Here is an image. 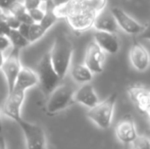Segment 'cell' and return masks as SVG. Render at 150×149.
Listing matches in <instances>:
<instances>
[{
	"instance_id": "obj_27",
	"label": "cell",
	"mask_w": 150,
	"mask_h": 149,
	"mask_svg": "<svg viewBox=\"0 0 150 149\" xmlns=\"http://www.w3.org/2000/svg\"><path fill=\"white\" fill-rule=\"evenodd\" d=\"M139 35H140V37L142 39L150 41V22L147 23L146 25H144V29H143V31Z\"/></svg>"
},
{
	"instance_id": "obj_19",
	"label": "cell",
	"mask_w": 150,
	"mask_h": 149,
	"mask_svg": "<svg viewBox=\"0 0 150 149\" xmlns=\"http://www.w3.org/2000/svg\"><path fill=\"white\" fill-rule=\"evenodd\" d=\"M71 75L74 81L76 83H80V84L90 83L93 80V77H94V74L84 64L74 66L71 68Z\"/></svg>"
},
{
	"instance_id": "obj_29",
	"label": "cell",
	"mask_w": 150,
	"mask_h": 149,
	"mask_svg": "<svg viewBox=\"0 0 150 149\" xmlns=\"http://www.w3.org/2000/svg\"><path fill=\"white\" fill-rule=\"evenodd\" d=\"M40 1L45 6V8H53L56 5L54 0H40Z\"/></svg>"
},
{
	"instance_id": "obj_33",
	"label": "cell",
	"mask_w": 150,
	"mask_h": 149,
	"mask_svg": "<svg viewBox=\"0 0 150 149\" xmlns=\"http://www.w3.org/2000/svg\"><path fill=\"white\" fill-rule=\"evenodd\" d=\"M3 12H4V10H2L1 8H0V20L2 18V16H3Z\"/></svg>"
},
{
	"instance_id": "obj_9",
	"label": "cell",
	"mask_w": 150,
	"mask_h": 149,
	"mask_svg": "<svg viewBox=\"0 0 150 149\" xmlns=\"http://www.w3.org/2000/svg\"><path fill=\"white\" fill-rule=\"evenodd\" d=\"M25 96H26V92L22 90L12 89V91L8 92L7 97L1 106L3 114L10 117L16 123L22 117L21 110H22L23 103L25 101Z\"/></svg>"
},
{
	"instance_id": "obj_23",
	"label": "cell",
	"mask_w": 150,
	"mask_h": 149,
	"mask_svg": "<svg viewBox=\"0 0 150 149\" xmlns=\"http://www.w3.org/2000/svg\"><path fill=\"white\" fill-rule=\"evenodd\" d=\"M23 4H24V6H25V8H26L27 11L32 10V9H36V8H40V7H42V6H44L40 0H24V1H23Z\"/></svg>"
},
{
	"instance_id": "obj_11",
	"label": "cell",
	"mask_w": 150,
	"mask_h": 149,
	"mask_svg": "<svg viewBox=\"0 0 150 149\" xmlns=\"http://www.w3.org/2000/svg\"><path fill=\"white\" fill-rule=\"evenodd\" d=\"M105 52L95 43L91 42L86 49L84 64L93 73V74H101L104 70Z\"/></svg>"
},
{
	"instance_id": "obj_32",
	"label": "cell",
	"mask_w": 150,
	"mask_h": 149,
	"mask_svg": "<svg viewBox=\"0 0 150 149\" xmlns=\"http://www.w3.org/2000/svg\"><path fill=\"white\" fill-rule=\"evenodd\" d=\"M3 131V127H2V121H1V117H0V134H2Z\"/></svg>"
},
{
	"instance_id": "obj_10",
	"label": "cell",
	"mask_w": 150,
	"mask_h": 149,
	"mask_svg": "<svg viewBox=\"0 0 150 149\" xmlns=\"http://www.w3.org/2000/svg\"><path fill=\"white\" fill-rule=\"evenodd\" d=\"M115 22H117L119 29L122 32L130 35H139L144 29V25L139 23L131 16H129L124 9L120 7H112L110 9Z\"/></svg>"
},
{
	"instance_id": "obj_6",
	"label": "cell",
	"mask_w": 150,
	"mask_h": 149,
	"mask_svg": "<svg viewBox=\"0 0 150 149\" xmlns=\"http://www.w3.org/2000/svg\"><path fill=\"white\" fill-rule=\"evenodd\" d=\"M24 134L28 149H46V136L43 128L21 117L16 121Z\"/></svg>"
},
{
	"instance_id": "obj_26",
	"label": "cell",
	"mask_w": 150,
	"mask_h": 149,
	"mask_svg": "<svg viewBox=\"0 0 150 149\" xmlns=\"http://www.w3.org/2000/svg\"><path fill=\"white\" fill-rule=\"evenodd\" d=\"M10 27L5 23L4 20H0V36H7L8 33L10 32Z\"/></svg>"
},
{
	"instance_id": "obj_1",
	"label": "cell",
	"mask_w": 150,
	"mask_h": 149,
	"mask_svg": "<svg viewBox=\"0 0 150 149\" xmlns=\"http://www.w3.org/2000/svg\"><path fill=\"white\" fill-rule=\"evenodd\" d=\"M107 0H67L53 7L58 20L64 18L71 30L82 34L93 28L98 14L106 9Z\"/></svg>"
},
{
	"instance_id": "obj_30",
	"label": "cell",
	"mask_w": 150,
	"mask_h": 149,
	"mask_svg": "<svg viewBox=\"0 0 150 149\" xmlns=\"http://www.w3.org/2000/svg\"><path fill=\"white\" fill-rule=\"evenodd\" d=\"M0 149H7L6 148V142L4 139V136L0 134Z\"/></svg>"
},
{
	"instance_id": "obj_22",
	"label": "cell",
	"mask_w": 150,
	"mask_h": 149,
	"mask_svg": "<svg viewBox=\"0 0 150 149\" xmlns=\"http://www.w3.org/2000/svg\"><path fill=\"white\" fill-rule=\"evenodd\" d=\"M28 12H29V14H30L31 18L33 20L34 23H40L42 20H43L44 16H45L46 8H45V6H43V7L29 10Z\"/></svg>"
},
{
	"instance_id": "obj_3",
	"label": "cell",
	"mask_w": 150,
	"mask_h": 149,
	"mask_svg": "<svg viewBox=\"0 0 150 149\" xmlns=\"http://www.w3.org/2000/svg\"><path fill=\"white\" fill-rule=\"evenodd\" d=\"M117 100V93H112L105 99L99 100L96 105L89 108L87 112V117L100 129H108L111 126Z\"/></svg>"
},
{
	"instance_id": "obj_15",
	"label": "cell",
	"mask_w": 150,
	"mask_h": 149,
	"mask_svg": "<svg viewBox=\"0 0 150 149\" xmlns=\"http://www.w3.org/2000/svg\"><path fill=\"white\" fill-rule=\"evenodd\" d=\"M74 102L91 108L99 102V97L94 87L90 83H86L76 89L74 93Z\"/></svg>"
},
{
	"instance_id": "obj_34",
	"label": "cell",
	"mask_w": 150,
	"mask_h": 149,
	"mask_svg": "<svg viewBox=\"0 0 150 149\" xmlns=\"http://www.w3.org/2000/svg\"><path fill=\"white\" fill-rule=\"evenodd\" d=\"M146 136L148 137V139H149V141H150V129L147 131V133H146Z\"/></svg>"
},
{
	"instance_id": "obj_7",
	"label": "cell",
	"mask_w": 150,
	"mask_h": 149,
	"mask_svg": "<svg viewBox=\"0 0 150 149\" xmlns=\"http://www.w3.org/2000/svg\"><path fill=\"white\" fill-rule=\"evenodd\" d=\"M22 64L20 58V50H16L11 48V52L5 56L4 62L1 66V72L5 78L6 84H7L8 92L12 91L16 85V81L18 79V76L22 70Z\"/></svg>"
},
{
	"instance_id": "obj_12",
	"label": "cell",
	"mask_w": 150,
	"mask_h": 149,
	"mask_svg": "<svg viewBox=\"0 0 150 149\" xmlns=\"http://www.w3.org/2000/svg\"><path fill=\"white\" fill-rule=\"evenodd\" d=\"M58 20L57 16L54 14L53 8H46L45 16L40 23H34L31 25L29 43H35L40 40Z\"/></svg>"
},
{
	"instance_id": "obj_31",
	"label": "cell",
	"mask_w": 150,
	"mask_h": 149,
	"mask_svg": "<svg viewBox=\"0 0 150 149\" xmlns=\"http://www.w3.org/2000/svg\"><path fill=\"white\" fill-rule=\"evenodd\" d=\"M4 59H5V55H4V53H3V52H1V51H0V68H1L2 64H3Z\"/></svg>"
},
{
	"instance_id": "obj_4",
	"label": "cell",
	"mask_w": 150,
	"mask_h": 149,
	"mask_svg": "<svg viewBox=\"0 0 150 149\" xmlns=\"http://www.w3.org/2000/svg\"><path fill=\"white\" fill-rule=\"evenodd\" d=\"M76 89L69 83L59 84L48 96L46 104V112L49 115H53L73 105L74 93Z\"/></svg>"
},
{
	"instance_id": "obj_5",
	"label": "cell",
	"mask_w": 150,
	"mask_h": 149,
	"mask_svg": "<svg viewBox=\"0 0 150 149\" xmlns=\"http://www.w3.org/2000/svg\"><path fill=\"white\" fill-rule=\"evenodd\" d=\"M36 74H37L38 80H39L38 85H40V88L43 91L44 95L47 97L60 84L61 79L58 77V75L56 74L52 66L49 57V52L46 53L38 64Z\"/></svg>"
},
{
	"instance_id": "obj_25",
	"label": "cell",
	"mask_w": 150,
	"mask_h": 149,
	"mask_svg": "<svg viewBox=\"0 0 150 149\" xmlns=\"http://www.w3.org/2000/svg\"><path fill=\"white\" fill-rule=\"evenodd\" d=\"M30 28H31V25H27V24H21L20 27L18 28V32L26 38L28 41H29V35H30Z\"/></svg>"
},
{
	"instance_id": "obj_16",
	"label": "cell",
	"mask_w": 150,
	"mask_h": 149,
	"mask_svg": "<svg viewBox=\"0 0 150 149\" xmlns=\"http://www.w3.org/2000/svg\"><path fill=\"white\" fill-rule=\"evenodd\" d=\"M94 42L105 52L115 54L120 50V39L117 34L96 31L94 34Z\"/></svg>"
},
{
	"instance_id": "obj_20",
	"label": "cell",
	"mask_w": 150,
	"mask_h": 149,
	"mask_svg": "<svg viewBox=\"0 0 150 149\" xmlns=\"http://www.w3.org/2000/svg\"><path fill=\"white\" fill-rule=\"evenodd\" d=\"M7 38L10 41L11 48L16 49V50H20V51L30 45V43H29L28 40L23 36V35L21 34L18 30H13V29H11L10 32L8 33Z\"/></svg>"
},
{
	"instance_id": "obj_18",
	"label": "cell",
	"mask_w": 150,
	"mask_h": 149,
	"mask_svg": "<svg viewBox=\"0 0 150 149\" xmlns=\"http://www.w3.org/2000/svg\"><path fill=\"white\" fill-rule=\"evenodd\" d=\"M38 84H39V80H38V76L35 71H33L28 66H22V70L18 76L13 89L22 90V91L26 92L28 89L34 87V86H37Z\"/></svg>"
},
{
	"instance_id": "obj_2",
	"label": "cell",
	"mask_w": 150,
	"mask_h": 149,
	"mask_svg": "<svg viewBox=\"0 0 150 149\" xmlns=\"http://www.w3.org/2000/svg\"><path fill=\"white\" fill-rule=\"evenodd\" d=\"M73 53L74 45L71 38L65 33H59L54 39L49 51V57L54 71L61 80L67 76L71 68Z\"/></svg>"
},
{
	"instance_id": "obj_14",
	"label": "cell",
	"mask_w": 150,
	"mask_h": 149,
	"mask_svg": "<svg viewBox=\"0 0 150 149\" xmlns=\"http://www.w3.org/2000/svg\"><path fill=\"white\" fill-rule=\"evenodd\" d=\"M129 58L133 68L138 72H145L150 66V54L140 42L134 41L129 50Z\"/></svg>"
},
{
	"instance_id": "obj_8",
	"label": "cell",
	"mask_w": 150,
	"mask_h": 149,
	"mask_svg": "<svg viewBox=\"0 0 150 149\" xmlns=\"http://www.w3.org/2000/svg\"><path fill=\"white\" fill-rule=\"evenodd\" d=\"M127 93L139 112L146 114L150 121V88L140 84H133L129 86Z\"/></svg>"
},
{
	"instance_id": "obj_24",
	"label": "cell",
	"mask_w": 150,
	"mask_h": 149,
	"mask_svg": "<svg viewBox=\"0 0 150 149\" xmlns=\"http://www.w3.org/2000/svg\"><path fill=\"white\" fill-rule=\"evenodd\" d=\"M9 47H11V44L7 36H0V51L4 52Z\"/></svg>"
},
{
	"instance_id": "obj_13",
	"label": "cell",
	"mask_w": 150,
	"mask_h": 149,
	"mask_svg": "<svg viewBox=\"0 0 150 149\" xmlns=\"http://www.w3.org/2000/svg\"><path fill=\"white\" fill-rule=\"evenodd\" d=\"M117 139L122 144H131L138 136L134 117L131 113L126 114L115 126Z\"/></svg>"
},
{
	"instance_id": "obj_21",
	"label": "cell",
	"mask_w": 150,
	"mask_h": 149,
	"mask_svg": "<svg viewBox=\"0 0 150 149\" xmlns=\"http://www.w3.org/2000/svg\"><path fill=\"white\" fill-rule=\"evenodd\" d=\"M131 144L133 149H150V141L146 135H138Z\"/></svg>"
},
{
	"instance_id": "obj_17",
	"label": "cell",
	"mask_w": 150,
	"mask_h": 149,
	"mask_svg": "<svg viewBox=\"0 0 150 149\" xmlns=\"http://www.w3.org/2000/svg\"><path fill=\"white\" fill-rule=\"evenodd\" d=\"M93 28L100 32L115 33V34H117L120 30L110 10L106 9H104L98 14V16L95 20L94 25H93Z\"/></svg>"
},
{
	"instance_id": "obj_28",
	"label": "cell",
	"mask_w": 150,
	"mask_h": 149,
	"mask_svg": "<svg viewBox=\"0 0 150 149\" xmlns=\"http://www.w3.org/2000/svg\"><path fill=\"white\" fill-rule=\"evenodd\" d=\"M16 0H0V8L2 10H7L11 4H13Z\"/></svg>"
}]
</instances>
